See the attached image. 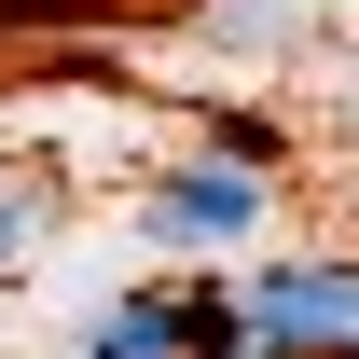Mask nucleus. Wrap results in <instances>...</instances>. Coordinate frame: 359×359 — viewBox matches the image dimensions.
Returning <instances> with one entry per match:
<instances>
[{
    "label": "nucleus",
    "mask_w": 359,
    "mask_h": 359,
    "mask_svg": "<svg viewBox=\"0 0 359 359\" xmlns=\"http://www.w3.org/2000/svg\"><path fill=\"white\" fill-rule=\"evenodd\" d=\"M249 208H263V180H235V166H180L166 194H152V235H166V249H208V235H235Z\"/></svg>",
    "instance_id": "nucleus-2"
},
{
    "label": "nucleus",
    "mask_w": 359,
    "mask_h": 359,
    "mask_svg": "<svg viewBox=\"0 0 359 359\" xmlns=\"http://www.w3.org/2000/svg\"><path fill=\"white\" fill-rule=\"evenodd\" d=\"M249 318L263 332H359V263H276L249 290Z\"/></svg>",
    "instance_id": "nucleus-1"
},
{
    "label": "nucleus",
    "mask_w": 359,
    "mask_h": 359,
    "mask_svg": "<svg viewBox=\"0 0 359 359\" xmlns=\"http://www.w3.org/2000/svg\"><path fill=\"white\" fill-rule=\"evenodd\" d=\"M83 359H180V332H166V304L138 290V304L111 318V332H83Z\"/></svg>",
    "instance_id": "nucleus-4"
},
{
    "label": "nucleus",
    "mask_w": 359,
    "mask_h": 359,
    "mask_svg": "<svg viewBox=\"0 0 359 359\" xmlns=\"http://www.w3.org/2000/svg\"><path fill=\"white\" fill-rule=\"evenodd\" d=\"M97 14H111V28H152L180 0H0V42H14V28H97Z\"/></svg>",
    "instance_id": "nucleus-3"
}]
</instances>
